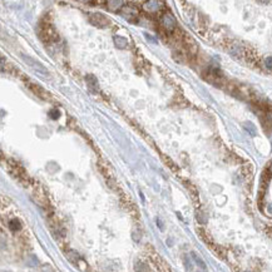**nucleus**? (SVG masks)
I'll return each mask as SVG.
<instances>
[{
	"label": "nucleus",
	"instance_id": "obj_1",
	"mask_svg": "<svg viewBox=\"0 0 272 272\" xmlns=\"http://www.w3.org/2000/svg\"><path fill=\"white\" fill-rule=\"evenodd\" d=\"M245 128L247 129V132L251 134V135H255L256 134V127L251 123V122H247V123H245Z\"/></svg>",
	"mask_w": 272,
	"mask_h": 272
},
{
	"label": "nucleus",
	"instance_id": "obj_2",
	"mask_svg": "<svg viewBox=\"0 0 272 272\" xmlns=\"http://www.w3.org/2000/svg\"><path fill=\"white\" fill-rule=\"evenodd\" d=\"M192 257H193V260H195V261L197 262V265H198V266H199L201 268L206 270V265H204V262H203V261H202V260H201V258H199V257H198V256H197V255H196L195 252L192 253Z\"/></svg>",
	"mask_w": 272,
	"mask_h": 272
},
{
	"label": "nucleus",
	"instance_id": "obj_3",
	"mask_svg": "<svg viewBox=\"0 0 272 272\" xmlns=\"http://www.w3.org/2000/svg\"><path fill=\"white\" fill-rule=\"evenodd\" d=\"M19 227H20V224H19L18 221H12V222L9 223V228H10L12 231H16Z\"/></svg>",
	"mask_w": 272,
	"mask_h": 272
},
{
	"label": "nucleus",
	"instance_id": "obj_4",
	"mask_svg": "<svg viewBox=\"0 0 272 272\" xmlns=\"http://www.w3.org/2000/svg\"><path fill=\"white\" fill-rule=\"evenodd\" d=\"M266 65H267V68H272V58H268L267 60H266Z\"/></svg>",
	"mask_w": 272,
	"mask_h": 272
},
{
	"label": "nucleus",
	"instance_id": "obj_5",
	"mask_svg": "<svg viewBox=\"0 0 272 272\" xmlns=\"http://www.w3.org/2000/svg\"><path fill=\"white\" fill-rule=\"evenodd\" d=\"M267 212H268V214L272 216V203H270V204L267 206Z\"/></svg>",
	"mask_w": 272,
	"mask_h": 272
}]
</instances>
